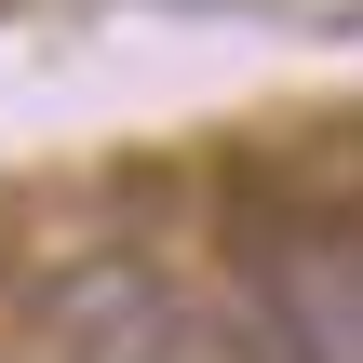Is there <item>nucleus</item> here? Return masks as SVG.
Segmentation results:
<instances>
[{
    "instance_id": "f03ea898",
    "label": "nucleus",
    "mask_w": 363,
    "mask_h": 363,
    "mask_svg": "<svg viewBox=\"0 0 363 363\" xmlns=\"http://www.w3.org/2000/svg\"><path fill=\"white\" fill-rule=\"evenodd\" d=\"M229 363H363V310L310 256H256L242 310H229Z\"/></svg>"
},
{
    "instance_id": "f257e3e1",
    "label": "nucleus",
    "mask_w": 363,
    "mask_h": 363,
    "mask_svg": "<svg viewBox=\"0 0 363 363\" xmlns=\"http://www.w3.org/2000/svg\"><path fill=\"white\" fill-rule=\"evenodd\" d=\"M54 350L67 363H202V323L148 256H81L54 283Z\"/></svg>"
}]
</instances>
